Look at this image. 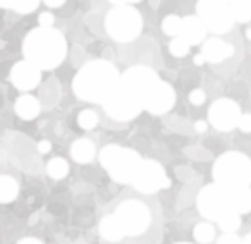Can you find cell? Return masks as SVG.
I'll return each instance as SVG.
<instances>
[{"mask_svg": "<svg viewBox=\"0 0 251 244\" xmlns=\"http://www.w3.org/2000/svg\"><path fill=\"white\" fill-rule=\"evenodd\" d=\"M123 74L114 64L104 59H96L79 69L72 80V91L84 102L104 104L111 92L119 85Z\"/></svg>", "mask_w": 251, "mask_h": 244, "instance_id": "cell-1", "label": "cell"}, {"mask_svg": "<svg viewBox=\"0 0 251 244\" xmlns=\"http://www.w3.org/2000/svg\"><path fill=\"white\" fill-rule=\"evenodd\" d=\"M22 54L25 60L42 71H52L64 62L67 55V42L57 28L39 27L32 28L24 37Z\"/></svg>", "mask_w": 251, "mask_h": 244, "instance_id": "cell-2", "label": "cell"}, {"mask_svg": "<svg viewBox=\"0 0 251 244\" xmlns=\"http://www.w3.org/2000/svg\"><path fill=\"white\" fill-rule=\"evenodd\" d=\"M143 161L144 159L137 150L117 144L104 146L99 152L100 166L107 171L112 181L119 184H132Z\"/></svg>", "mask_w": 251, "mask_h": 244, "instance_id": "cell-3", "label": "cell"}, {"mask_svg": "<svg viewBox=\"0 0 251 244\" xmlns=\"http://www.w3.org/2000/svg\"><path fill=\"white\" fill-rule=\"evenodd\" d=\"M213 179L228 189L248 188L251 186V159L238 150L221 154L213 166Z\"/></svg>", "mask_w": 251, "mask_h": 244, "instance_id": "cell-4", "label": "cell"}, {"mask_svg": "<svg viewBox=\"0 0 251 244\" xmlns=\"http://www.w3.org/2000/svg\"><path fill=\"white\" fill-rule=\"evenodd\" d=\"M198 211L208 221L218 222L229 213L238 214V189H228L223 186L208 184L200 191L196 197Z\"/></svg>", "mask_w": 251, "mask_h": 244, "instance_id": "cell-5", "label": "cell"}, {"mask_svg": "<svg viewBox=\"0 0 251 244\" xmlns=\"http://www.w3.org/2000/svg\"><path fill=\"white\" fill-rule=\"evenodd\" d=\"M104 28H106V34L116 42H132L143 32V15L134 9V5L114 7L107 12Z\"/></svg>", "mask_w": 251, "mask_h": 244, "instance_id": "cell-6", "label": "cell"}, {"mask_svg": "<svg viewBox=\"0 0 251 244\" xmlns=\"http://www.w3.org/2000/svg\"><path fill=\"white\" fill-rule=\"evenodd\" d=\"M196 12L208 32H213L214 35L228 34L236 24L229 3L221 0H198Z\"/></svg>", "mask_w": 251, "mask_h": 244, "instance_id": "cell-7", "label": "cell"}, {"mask_svg": "<svg viewBox=\"0 0 251 244\" xmlns=\"http://www.w3.org/2000/svg\"><path fill=\"white\" fill-rule=\"evenodd\" d=\"M102 109L111 119L117 122L132 121L144 111L139 99L123 82H119V85L111 92V96L104 100Z\"/></svg>", "mask_w": 251, "mask_h": 244, "instance_id": "cell-8", "label": "cell"}, {"mask_svg": "<svg viewBox=\"0 0 251 244\" xmlns=\"http://www.w3.org/2000/svg\"><path fill=\"white\" fill-rule=\"evenodd\" d=\"M114 214L119 219L126 236H131V238L144 234L151 226V209L137 199L124 201L123 204L117 206Z\"/></svg>", "mask_w": 251, "mask_h": 244, "instance_id": "cell-9", "label": "cell"}, {"mask_svg": "<svg viewBox=\"0 0 251 244\" xmlns=\"http://www.w3.org/2000/svg\"><path fill=\"white\" fill-rule=\"evenodd\" d=\"M121 82L139 99V102L144 107L146 100L152 96L156 87L161 84V77L157 75L154 69L148 66H134L124 72L121 77Z\"/></svg>", "mask_w": 251, "mask_h": 244, "instance_id": "cell-10", "label": "cell"}, {"mask_svg": "<svg viewBox=\"0 0 251 244\" xmlns=\"http://www.w3.org/2000/svg\"><path fill=\"white\" fill-rule=\"evenodd\" d=\"M131 186H134V189L141 194H156L163 189H168L171 186V179L168 177L161 162L144 159Z\"/></svg>", "mask_w": 251, "mask_h": 244, "instance_id": "cell-11", "label": "cell"}, {"mask_svg": "<svg viewBox=\"0 0 251 244\" xmlns=\"http://www.w3.org/2000/svg\"><path fill=\"white\" fill-rule=\"evenodd\" d=\"M241 116L243 114L238 102H234L233 99H228V97H223V99L214 100L211 104L208 111V122L216 131L228 132L238 127Z\"/></svg>", "mask_w": 251, "mask_h": 244, "instance_id": "cell-12", "label": "cell"}, {"mask_svg": "<svg viewBox=\"0 0 251 244\" xmlns=\"http://www.w3.org/2000/svg\"><path fill=\"white\" fill-rule=\"evenodd\" d=\"M40 79H42V69H39L37 66H34V64L25 59L14 64V67L10 71L12 85L22 92L34 91L40 84Z\"/></svg>", "mask_w": 251, "mask_h": 244, "instance_id": "cell-13", "label": "cell"}, {"mask_svg": "<svg viewBox=\"0 0 251 244\" xmlns=\"http://www.w3.org/2000/svg\"><path fill=\"white\" fill-rule=\"evenodd\" d=\"M176 104V92L171 87V84L161 80V84L156 87V91L152 92V96L146 100L144 111L154 114V116H163L168 114Z\"/></svg>", "mask_w": 251, "mask_h": 244, "instance_id": "cell-14", "label": "cell"}, {"mask_svg": "<svg viewBox=\"0 0 251 244\" xmlns=\"http://www.w3.org/2000/svg\"><path fill=\"white\" fill-rule=\"evenodd\" d=\"M201 54L204 55L208 64H221L234 54V47L220 37H211L203 42Z\"/></svg>", "mask_w": 251, "mask_h": 244, "instance_id": "cell-15", "label": "cell"}, {"mask_svg": "<svg viewBox=\"0 0 251 244\" xmlns=\"http://www.w3.org/2000/svg\"><path fill=\"white\" fill-rule=\"evenodd\" d=\"M206 34H208V28L198 15H188L183 19L181 37H184L191 46H200L201 42H204Z\"/></svg>", "mask_w": 251, "mask_h": 244, "instance_id": "cell-16", "label": "cell"}, {"mask_svg": "<svg viewBox=\"0 0 251 244\" xmlns=\"http://www.w3.org/2000/svg\"><path fill=\"white\" fill-rule=\"evenodd\" d=\"M14 111L22 121H32L40 114V102L37 97L24 94L15 100Z\"/></svg>", "mask_w": 251, "mask_h": 244, "instance_id": "cell-17", "label": "cell"}, {"mask_svg": "<svg viewBox=\"0 0 251 244\" xmlns=\"http://www.w3.org/2000/svg\"><path fill=\"white\" fill-rule=\"evenodd\" d=\"M99 233L109 243H117L126 236L123 226H121L116 214H109V216L102 218V221H100V224H99Z\"/></svg>", "mask_w": 251, "mask_h": 244, "instance_id": "cell-18", "label": "cell"}, {"mask_svg": "<svg viewBox=\"0 0 251 244\" xmlns=\"http://www.w3.org/2000/svg\"><path fill=\"white\" fill-rule=\"evenodd\" d=\"M71 157L79 164H89L96 157V144L89 139H77L71 146Z\"/></svg>", "mask_w": 251, "mask_h": 244, "instance_id": "cell-19", "label": "cell"}, {"mask_svg": "<svg viewBox=\"0 0 251 244\" xmlns=\"http://www.w3.org/2000/svg\"><path fill=\"white\" fill-rule=\"evenodd\" d=\"M19 196V182L9 174H3L0 177V202L2 204H9L15 201Z\"/></svg>", "mask_w": 251, "mask_h": 244, "instance_id": "cell-20", "label": "cell"}, {"mask_svg": "<svg viewBox=\"0 0 251 244\" xmlns=\"http://www.w3.org/2000/svg\"><path fill=\"white\" fill-rule=\"evenodd\" d=\"M233 12V17L240 24L251 22V0H233L229 3Z\"/></svg>", "mask_w": 251, "mask_h": 244, "instance_id": "cell-21", "label": "cell"}, {"mask_svg": "<svg viewBox=\"0 0 251 244\" xmlns=\"http://www.w3.org/2000/svg\"><path fill=\"white\" fill-rule=\"evenodd\" d=\"M47 174L50 179H64L69 174V162L64 157H52L47 162Z\"/></svg>", "mask_w": 251, "mask_h": 244, "instance_id": "cell-22", "label": "cell"}, {"mask_svg": "<svg viewBox=\"0 0 251 244\" xmlns=\"http://www.w3.org/2000/svg\"><path fill=\"white\" fill-rule=\"evenodd\" d=\"M161 28L169 37H177V35H181V30H183V19H179L177 15H168L161 24Z\"/></svg>", "mask_w": 251, "mask_h": 244, "instance_id": "cell-23", "label": "cell"}, {"mask_svg": "<svg viewBox=\"0 0 251 244\" xmlns=\"http://www.w3.org/2000/svg\"><path fill=\"white\" fill-rule=\"evenodd\" d=\"M193 236L196 239V243L201 244H208L214 239V226L209 222H200V224L194 226Z\"/></svg>", "mask_w": 251, "mask_h": 244, "instance_id": "cell-24", "label": "cell"}, {"mask_svg": "<svg viewBox=\"0 0 251 244\" xmlns=\"http://www.w3.org/2000/svg\"><path fill=\"white\" fill-rule=\"evenodd\" d=\"M218 226L223 233H236L241 226V214L236 213H229L226 216H223L220 221H218Z\"/></svg>", "mask_w": 251, "mask_h": 244, "instance_id": "cell-25", "label": "cell"}, {"mask_svg": "<svg viewBox=\"0 0 251 244\" xmlns=\"http://www.w3.org/2000/svg\"><path fill=\"white\" fill-rule=\"evenodd\" d=\"M77 124L84 131H91V129H94L99 124V116H97L94 109H84L77 116Z\"/></svg>", "mask_w": 251, "mask_h": 244, "instance_id": "cell-26", "label": "cell"}, {"mask_svg": "<svg viewBox=\"0 0 251 244\" xmlns=\"http://www.w3.org/2000/svg\"><path fill=\"white\" fill-rule=\"evenodd\" d=\"M189 49H191V44H189L184 37H181V35L173 37V40L169 42V52H171V55L177 57V59L188 55Z\"/></svg>", "mask_w": 251, "mask_h": 244, "instance_id": "cell-27", "label": "cell"}, {"mask_svg": "<svg viewBox=\"0 0 251 244\" xmlns=\"http://www.w3.org/2000/svg\"><path fill=\"white\" fill-rule=\"evenodd\" d=\"M40 0H14L12 3V10L17 14H32L34 10H37Z\"/></svg>", "mask_w": 251, "mask_h": 244, "instance_id": "cell-28", "label": "cell"}, {"mask_svg": "<svg viewBox=\"0 0 251 244\" xmlns=\"http://www.w3.org/2000/svg\"><path fill=\"white\" fill-rule=\"evenodd\" d=\"M216 244H243V239L236 233H223Z\"/></svg>", "mask_w": 251, "mask_h": 244, "instance_id": "cell-29", "label": "cell"}, {"mask_svg": "<svg viewBox=\"0 0 251 244\" xmlns=\"http://www.w3.org/2000/svg\"><path fill=\"white\" fill-rule=\"evenodd\" d=\"M206 100V92L203 89H194L191 91V94H189V102L193 105H203Z\"/></svg>", "mask_w": 251, "mask_h": 244, "instance_id": "cell-30", "label": "cell"}, {"mask_svg": "<svg viewBox=\"0 0 251 244\" xmlns=\"http://www.w3.org/2000/svg\"><path fill=\"white\" fill-rule=\"evenodd\" d=\"M54 22L55 19L50 12H42L39 15V27H54Z\"/></svg>", "mask_w": 251, "mask_h": 244, "instance_id": "cell-31", "label": "cell"}, {"mask_svg": "<svg viewBox=\"0 0 251 244\" xmlns=\"http://www.w3.org/2000/svg\"><path fill=\"white\" fill-rule=\"evenodd\" d=\"M238 127L241 132H251V114H243Z\"/></svg>", "mask_w": 251, "mask_h": 244, "instance_id": "cell-32", "label": "cell"}, {"mask_svg": "<svg viewBox=\"0 0 251 244\" xmlns=\"http://www.w3.org/2000/svg\"><path fill=\"white\" fill-rule=\"evenodd\" d=\"M50 149H52L50 141H40L37 144V150L40 154H49V152H50Z\"/></svg>", "mask_w": 251, "mask_h": 244, "instance_id": "cell-33", "label": "cell"}, {"mask_svg": "<svg viewBox=\"0 0 251 244\" xmlns=\"http://www.w3.org/2000/svg\"><path fill=\"white\" fill-rule=\"evenodd\" d=\"M194 131H196L198 134L206 132V131H208V122H206V121H196V122H194Z\"/></svg>", "mask_w": 251, "mask_h": 244, "instance_id": "cell-34", "label": "cell"}, {"mask_svg": "<svg viewBox=\"0 0 251 244\" xmlns=\"http://www.w3.org/2000/svg\"><path fill=\"white\" fill-rule=\"evenodd\" d=\"M42 2L46 3L47 7H50V9H59V7L64 5L66 0H42Z\"/></svg>", "mask_w": 251, "mask_h": 244, "instance_id": "cell-35", "label": "cell"}, {"mask_svg": "<svg viewBox=\"0 0 251 244\" xmlns=\"http://www.w3.org/2000/svg\"><path fill=\"white\" fill-rule=\"evenodd\" d=\"M17 244H44V243L37 238H24V239H20Z\"/></svg>", "mask_w": 251, "mask_h": 244, "instance_id": "cell-36", "label": "cell"}, {"mask_svg": "<svg viewBox=\"0 0 251 244\" xmlns=\"http://www.w3.org/2000/svg\"><path fill=\"white\" fill-rule=\"evenodd\" d=\"M206 62V59H204V55L203 54H196L194 55V66H203V64Z\"/></svg>", "mask_w": 251, "mask_h": 244, "instance_id": "cell-37", "label": "cell"}, {"mask_svg": "<svg viewBox=\"0 0 251 244\" xmlns=\"http://www.w3.org/2000/svg\"><path fill=\"white\" fill-rule=\"evenodd\" d=\"M12 3H14V0H0V7L2 9H12Z\"/></svg>", "mask_w": 251, "mask_h": 244, "instance_id": "cell-38", "label": "cell"}, {"mask_svg": "<svg viewBox=\"0 0 251 244\" xmlns=\"http://www.w3.org/2000/svg\"><path fill=\"white\" fill-rule=\"evenodd\" d=\"M114 7H119V5H129V0H109Z\"/></svg>", "mask_w": 251, "mask_h": 244, "instance_id": "cell-39", "label": "cell"}, {"mask_svg": "<svg viewBox=\"0 0 251 244\" xmlns=\"http://www.w3.org/2000/svg\"><path fill=\"white\" fill-rule=\"evenodd\" d=\"M243 244H251V233H248L243 238Z\"/></svg>", "mask_w": 251, "mask_h": 244, "instance_id": "cell-40", "label": "cell"}, {"mask_svg": "<svg viewBox=\"0 0 251 244\" xmlns=\"http://www.w3.org/2000/svg\"><path fill=\"white\" fill-rule=\"evenodd\" d=\"M246 39L251 40V27H250V28H246Z\"/></svg>", "mask_w": 251, "mask_h": 244, "instance_id": "cell-41", "label": "cell"}, {"mask_svg": "<svg viewBox=\"0 0 251 244\" xmlns=\"http://www.w3.org/2000/svg\"><path fill=\"white\" fill-rule=\"evenodd\" d=\"M137 2H141V0H129V5H134Z\"/></svg>", "mask_w": 251, "mask_h": 244, "instance_id": "cell-42", "label": "cell"}, {"mask_svg": "<svg viewBox=\"0 0 251 244\" xmlns=\"http://www.w3.org/2000/svg\"><path fill=\"white\" fill-rule=\"evenodd\" d=\"M221 2H225V3H231L233 0H221Z\"/></svg>", "mask_w": 251, "mask_h": 244, "instance_id": "cell-43", "label": "cell"}, {"mask_svg": "<svg viewBox=\"0 0 251 244\" xmlns=\"http://www.w3.org/2000/svg\"><path fill=\"white\" fill-rule=\"evenodd\" d=\"M177 244H191V243H177Z\"/></svg>", "mask_w": 251, "mask_h": 244, "instance_id": "cell-44", "label": "cell"}]
</instances>
